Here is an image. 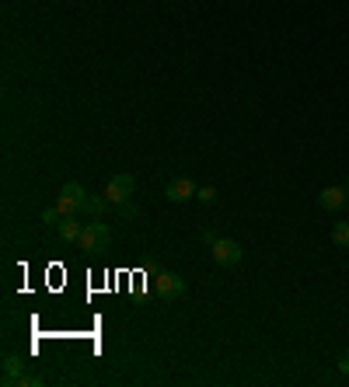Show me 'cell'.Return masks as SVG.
Here are the masks:
<instances>
[{"instance_id": "17", "label": "cell", "mask_w": 349, "mask_h": 387, "mask_svg": "<svg viewBox=\"0 0 349 387\" xmlns=\"http://www.w3.org/2000/svg\"><path fill=\"white\" fill-rule=\"evenodd\" d=\"M335 366H339V373H349V353H342V356H339V363H335Z\"/></svg>"}, {"instance_id": "3", "label": "cell", "mask_w": 349, "mask_h": 387, "mask_svg": "<svg viewBox=\"0 0 349 387\" xmlns=\"http://www.w3.org/2000/svg\"><path fill=\"white\" fill-rule=\"evenodd\" d=\"M154 290H157V297H164V300H179L182 293H186V280L179 272H157L154 275Z\"/></svg>"}, {"instance_id": "2", "label": "cell", "mask_w": 349, "mask_h": 387, "mask_svg": "<svg viewBox=\"0 0 349 387\" xmlns=\"http://www.w3.org/2000/svg\"><path fill=\"white\" fill-rule=\"evenodd\" d=\"M108 241H112V227L105 224V220H94V224H88L84 231H81V251H91V255H98V251H105L108 248Z\"/></svg>"}, {"instance_id": "4", "label": "cell", "mask_w": 349, "mask_h": 387, "mask_svg": "<svg viewBox=\"0 0 349 387\" xmlns=\"http://www.w3.org/2000/svg\"><path fill=\"white\" fill-rule=\"evenodd\" d=\"M133 192H137V178H133V175H112V182H108V189H105V196H108L112 206L133 199Z\"/></svg>"}, {"instance_id": "10", "label": "cell", "mask_w": 349, "mask_h": 387, "mask_svg": "<svg viewBox=\"0 0 349 387\" xmlns=\"http://www.w3.org/2000/svg\"><path fill=\"white\" fill-rule=\"evenodd\" d=\"M60 196H67V199H74V202H81V209H84V199H88V192H84V185H77V182H63V185H60Z\"/></svg>"}, {"instance_id": "7", "label": "cell", "mask_w": 349, "mask_h": 387, "mask_svg": "<svg viewBox=\"0 0 349 387\" xmlns=\"http://www.w3.org/2000/svg\"><path fill=\"white\" fill-rule=\"evenodd\" d=\"M318 206H321V209H339V206H346V189H342V185H328V189H321Z\"/></svg>"}, {"instance_id": "13", "label": "cell", "mask_w": 349, "mask_h": 387, "mask_svg": "<svg viewBox=\"0 0 349 387\" xmlns=\"http://www.w3.org/2000/svg\"><path fill=\"white\" fill-rule=\"evenodd\" d=\"M56 206H60V213H63V216H77V213H81V202H74V199H67V196L56 199Z\"/></svg>"}, {"instance_id": "18", "label": "cell", "mask_w": 349, "mask_h": 387, "mask_svg": "<svg viewBox=\"0 0 349 387\" xmlns=\"http://www.w3.org/2000/svg\"><path fill=\"white\" fill-rule=\"evenodd\" d=\"M346 206H349V185H346Z\"/></svg>"}, {"instance_id": "5", "label": "cell", "mask_w": 349, "mask_h": 387, "mask_svg": "<svg viewBox=\"0 0 349 387\" xmlns=\"http://www.w3.org/2000/svg\"><path fill=\"white\" fill-rule=\"evenodd\" d=\"M196 192H199V185L192 178H171L164 185V199L168 202H189V199H196Z\"/></svg>"}, {"instance_id": "1", "label": "cell", "mask_w": 349, "mask_h": 387, "mask_svg": "<svg viewBox=\"0 0 349 387\" xmlns=\"http://www.w3.org/2000/svg\"><path fill=\"white\" fill-rule=\"evenodd\" d=\"M210 255H213V262H217L220 269H235V265H241L245 248H241L235 238H217V241L210 244Z\"/></svg>"}, {"instance_id": "9", "label": "cell", "mask_w": 349, "mask_h": 387, "mask_svg": "<svg viewBox=\"0 0 349 387\" xmlns=\"http://www.w3.org/2000/svg\"><path fill=\"white\" fill-rule=\"evenodd\" d=\"M332 244L335 248H349V224L346 220H335L332 224Z\"/></svg>"}, {"instance_id": "14", "label": "cell", "mask_w": 349, "mask_h": 387, "mask_svg": "<svg viewBox=\"0 0 349 387\" xmlns=\"http://www.w3.org/2000/svg\"><path fill=\"white\" fill-rule=\"evenodd\" d=\"M115 213H119V216H140V206H137L133 199H126V202L115 206Z\"/></svg>"}, {"instance_id": "8", "label": "cell", "mask_w": 349, "mask_h": 387, "mask_svg": "<svg viewBox=\"0 0 349 387\" xmlns=\"http://www.w3.org/2000/svg\"><path fill=\"white\" fill-rule=\"evenodd\" d=\"M25 373H28V370H25V359H21V356H14V353L4 356V387H14V380L25 377Z\"/></svg>"}, {"instance_id": "11", "label": "cell", "mask_w": 349, "mask_h": 387, "mask_svg": "<svg viewBox=\"0 0 349 387\" xmlns=\"http://www.w3.org/2000/svg\"><path fill=\"white\" fill-rule=\"evenodd\" d=\"M108 206H112L108 196H88V199H84V213H91V216H101Z\"/></svg>"}, {"instance_id": "16", "label": "cell", "mask_w": 349, "mask_h": 387, "mask_svg": "<svg viewBox=\"0 0 349 387\" xmlns=\"http://www.w3.org/2000/svg\"><path fill=\"white\" fill-rule=\"evenodd\" d=\"M14 387H42V377L39 373H25V377L14 380Z\"/></svg>"}, {"instance_id": "6", "label": "cell", "mask_w": 349, "mask_h": 387, "mask_svg": "<svg viewBox=\"0 0 349 387\" xmlns=\"http://www.w3.org/2000/svg\"><path fill=\"white\" fill-rule=\"evenodd\" d=\"M56 231H60V241H63V244H77L84 227L77 224V216H63L60 224H56Z\"/></svg>"}, {"instance_id": "15", "label": "cell", "mask_w": 349, "mask_h": 387, "mask_svg": "<svg viewBox=\"0 0 349 387\" xmlns=\"http://www.w3.org/2000/svg\"><path fill=\"white\" fill-rule=\"evenodd\" d=\"M196 199H199L203 206H210V202L217 199V189H213V185H199V192H196Z\"/></svg>"}, {"instance_id": "12", "label": "cell", "mask_w": 349, "mask_h": 387, "mask_svg": "<svg viewBox=\"0 0 349 387\" xmlns=\"http://www.w3.org/2000/svg\"><path fill=\"white\" fill-rule=\"evenodd\" d=\"M60 220H63V213H60V206H56V202L42 209V224H49V227H56V224H60Z\"/></svg>"}]
</instances>
